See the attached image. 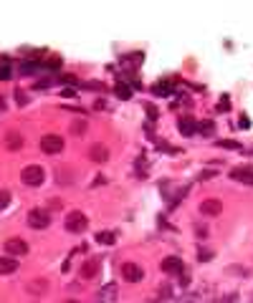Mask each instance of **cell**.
<instances>
[{
	"mask_svg": "<svg viewBox=\"0 0 253 303\" xmlns=\"http://www.w3.org/2000/svg\"><path fill=\"white\" fill-rule=\"evenodd\" d=\"M63 225H66V230H68V233H74V235H76V233H84V230L89 228V217H86L81 210H74V212H68V215H66V222H63Z\"/></svg>",
	"mask_w": 253,
	"mask_h": 303,
	"instance_id": "obj_1",
	"label": "cell"
},
{
	"mask_svg": "<svg viewBox=\"0 0 253 303\" xmlns=\"http://www.w3.org/2000/svg\"><path fill=\"white\" fill-rule=\"evenodd\" d=\"M21 180L26 182V184H31V187H35V184H41V182L46 180V169L38 167V164H28V167L21 172Z\"/></svg>",
	"mask_w": 253,
	"mask_h": 303,
	"instance_id": "obj_2",
	"label": "cell"
},
{
	"mask_svg": "<svg viewBox=\"0 0 253 303\" xmlns=\"http://www.w3.org/2000/svg\"><path fill=\"white\" fill-rule=\"evenodd\" d=\"M63 139L59 134H46V137H41V149L46 152V154H61L63 152Z\"/></svg>",
	"mask_w": 253,
	"mask_h": 303,
	"instance_id": "obj_3",
	"label": "cell"
},
{
	"mask_svg": "<svg viewBox=\"0 0 253 303\" xmlns=\"http://www.w3.org/2000/svg\"><path fill=\"white\" fill-rule=\"evenodd\" d=\"M28 225H31L33 230H43V228H48V225H51V215H48V210H41V207L31 210L28 212Z\"/></svg>",
	"mask_w": 253,
	"mask_h": 303,
	"instance_id": "obj_4",
	"label": "cell"
},
{
	"mask_svg": "<svg viewBox=\"0 0 253 303\" xmlns=\"http://www.w3.org/2000/svg\"><path fill=\"white\" fill-rule=\"evenodd\" d=\"M122 278H124L127 283H139V280L144 278V271H142V266H137V263H124V266H122Z\"/></svg>",
	"mask_w": 253,
	"mask_h": 303,
	"instance_id": "obj_5",
	"label": "cell"
},
{
	"mask_svg": "<svg viewBox=\"0 0 253 303\" xmlns=\"http://www.w3.org/2000/svg\"><path fill=\"white\" fill-rule=\"evenodd\" d=\"M5 253H8V258L26 255V253H28V242L21 240V238H10V240L5 242Z\"/></svg>",
	"mask_w": 253,
	"mask_h": 303,
	"instance_id": "obj_6",
	"label": "cell"
},
{
	"mask_svg": "<svg viewBox=\"0 0 253 303\" xmlns=\"http://www.w3.org/2000/svg\"><path fill=\"white\" fill-rule=\"evenodd\" d=\"M99 268H101V258H89L84 266H81V271H79V275L84 278V280H92L96 273H99Z\"/></svg>",
	"mask_w": 253,
	"mask_h": 303,
	"instance_id": "obj_7",
	"label": "cell"
},
{
	"mask_svg": "<svg viewBox=\"0 0 253 303\" xmlns=\"http://www.w3.org/2000/svg\"><path fill=\"white\" fill-rule=\"evenodd\" d=\"M230 177L236 182H243V184L253 187V167H233L230 169Z\"/></svg>",
	"mask_w": 253,
	"mask_h": 303,
	"instance_id": "obj_8",
	"label": "cell"
},
{
	"mask_svg": "<svg viewBox=\"0 0 253 303\" xmlns=\"http://www.w3.org/2000/svg\"><path fill=\"white\" fill-rule=\"evenodd\" d=\"M96 303H117V283H106L96 293Z\"/></svg>",
	"mask_w": 253,
	"mask_h": 303,
	"instance_id": "obj_9",
	"label": "cell"
},
{
	"mask_svg": "<svg viewBox=\"0 0 253 303\" xmlns=\"http://www.w3.org/2000/svg\"><path fill=\"white\" fill-rule=\"evenodd\" d=\"M197 210L203 212V215H208V217H215V215L223 212V202L221 200H203Z\"/></svg>",
	"mask_w": 253,
	"mask_h": 303,
	"instance_id": "obj_10",
	"label": "cell"
},
{
	"mask_svg": "<svg viewBox=\"0 0 253 303\" xmlns=\"http://www.w3.org/2000/svg\"><path fill=\"white\" fill-rule=\"evenodd\" d=\"M5 147L10 152H18L23 147V134L21 131H15V129H10V131H5Z\"/></svg>",
	"mask_w": 253,
	"mask_h": 303,
	"instance_id": "obj_11",
	"label": "cell"
},
{
	"mask_svg": "<svg viewBox=\"0 0 253 303\" xmlns=\"http://www.w3.org/2000/svg\"><path fill=\"white\" fill-rule=\"evenodd\" d=\"M162 271L165 273H185V266H183V258L177 255H170L162 260Z\"/></svg>",
	"mask_w": 253,
	"mask_h": 303,
	"instance_id": "obj_12",
	"label": "cell"
},
{
	"mask_svg": "<svg viewBox=\"0 0 253 303\" xmlns=\"http://www.w3.org/2000/svg\"><path fill=\"white\" fill-rule=\"evenodd\" d=\"M89 157H92V162H106V159H109V149H106L104 144H92Z\"/></svg>",
	"mask_w": 253,
	"mask_h": 303,
	"instance_id": "obj_13",
	"label": "cell"
},
{
	"mask_svg": "<svg viewBox=\"0 0 253 303\" xmlns=\"http://www.w3.org/2000/svg\"><path fill=\"white\" fill-rule=\"evenodd\" d=\"M15 271H18V260L3 255L0 258V275H10V273H15Z\"/></svg>",
	"mask_w": 253,
	"mask_h": 303,
	"instance_id": "obj_14",
	"label": "cell"
},
{
	"mask_svg": "<svg viewBox=\"0 0 253 303\" xmlns=\"http://www.w3.org/2000/svg\"><path fill=\"white\" fill-rule=\"evenodd\" d=\"M46 291H48V280H46V278H35V280H31V283H28V293L43 296Z\"/></svg>",
	"mask_w": 253,
	"mask_h": 303,
	"instance_id": "obj_15",
	"label": "cell"
},
{
	"mask_svg": "<svg viewBox=\"0 0 253 303\" xmlns=\"http://www.w3.org/2000/svg\"><path fill=\"white\" fill-rule=\"evenodd\" d=\"M177 126H180V131H183L185 137H192V134L197 131V121H192L190 117H183V119L177 121Z\"/></svg>",
	"mask_w": 253,
	"mask_h": 303,
	"instance_id": "obj_16",
	"label": "cell"
},
{
	"mask_svg": "<svg viewBox=\"0 0 253 303\" xmlns=\"http://www.w3.org/2000/svg\"><path fill=\"white\" fill-rule=\"evenodd\" d=\"M96 242H99V245H114V242H117V235H114L112 230H101V233H96Z\"/></svg>",
	"mask_w": 253,
	"mask_h": 303,
	"instance_id": "obj_17",
	"label": "cell"
},
{
	"mask_svg": "<svg viewBox=\"0 0 253 303\" xmlns=\"http://www.w3.org/2000/svg\"><path fill=\"white\" fill-rule=\"evenodd\" d=\"M213 131H215V124H213V121H197V131H195V134L213 137Z\"/></svg>",
	"mask_w": 253,
	"mask_h": 303,
	"instance_id": "obj_18",
	"label": "cell"
},
{
	"mask_svg": "<svg viewBox=\"0 0 253 303\" xmlns=\"http://www.w3.org/2000/svg\"><path fill=\"white\" fill-rule=\"evenodd\" d=\"M38 68H41L38 61H26V63H21V76H33Z\"/></svg>",
	"mask_w": 253,
	"mask_h": 303,
	"instance_id": "obj_19",
	"label": "cell"
},
{
	"mask_svg": "<svg viewBox=\"0 0 253 303\" xmlns=\"http://www.w3.org/2000/svg\"><path fill=\"white\" fill-rule=\"evenodd\" d=\"M170 89H172L170 81H157V84L152 86V93H155V96H170V93H172Z\"/></svg>",
	"mask_w": 253,
	"mask_h": 303,
	"instance_id": "obj_20",
	"label": "cell"
},
{
	"mask_svg": "<svg viewBox=\"0 0 253 303\" xmlns=\"http://www.w3.org/2000/svg\"><path fill=\"white\" fill-rule=\"evenodd\" d=\"M71 134H74V137H84V134H86V121L84 119L71 121Z\"/></svg>",
	"mask_w": 253,
	"mask_h": 303,
	"instance_id": "obj_21",
	"label": "cell"
},
{
	"mask_svg": "<svg viewBox=\"0 0 253 303\" xmlns=\"http://www.w3.org/2000/svg\"><path fill=\"white\" fill-rule=\"evenodd\" d=\"M114 91H117V96H119V99H129V96H132V91H129V86H127L124 81H119Z\"/></svg>",
	"mask_w": 253,
	"mask_h": 303,
	"instance_id": "obj_22",
	"label": "cell"
},
{
	"mask_svg": "<svg viewBox=\"0 0 253 303\" xmlns=\"http://www.w3.org/2000/svg\"><path fill=\"white\" fill-rule=\"evenodd\" d=\"M218 147H223V149H243V147H241L238 142H233V139H221Z\"/></svg>",
	"mask_w": 253,
	"mask_h": 303,
	"instance_id": "obj_23",
	"label": "cell"
},
{
	"mask_svg": "<svg viewBox=\"0 0 253 303\" xmlns=\"http://www.w3.org/2000/svg\"><path fill=\"white\" fill-rule=\"evenodd\" d=\"M8 79H13V68L8 63H3L0 66V81H8Z\"/></svg>",
	"mask_w": 253,
	"mask_h": 303,
	"instance_id": "obj_24",
	"label": "cell"
},
{
	"mask_svg": "<svg viewBox=\"0 0 253 303\" xmlns=\"http://www.w3.org/2000/svg\"><path fill=\"white\" fill-rule=\"evenodd\" d=\"M48 86H53V79H51V76H46V79H38V81H35V89H48Z\"/></svg>",
	"mask_w": 253,
	"mask_h": 303,
	"instance_id": "obj_25",
	"label": "cell"
},
{
	"mask_svg": "<svg viewBox=\"0 0 253 303\" xmlns=\"http://www.w3.org/2000/svg\"><path fill=\"white\" fill-rule=\"evenodd\" d=\"M8 202H10V192L8 190H0V210H5Z\"/></svg>",
	"mask_w": 253,
	"mask_h": 303,
	"instance_id": "obj_26",
	"label": "cell"
},
{
	"mask_svg": "<svg viewBox=\"0 0 253 303\" xmlns=\"http://www.w3.org/2000/svg\"><path fill=\"white\" fill-rule=\"evenodd\" d=\"M81 89H94V91H104V84H99V81H84V84H81Z\"/></svg>",
	"mask_w": 253,
	"mask_h": 303,
	"instance_id": "obj_27",
	"label": "cell"
},
{
	"mask_svg": "<svg viewBox=\"0 0 253 303\" xmlns=\"http://www.w3.org/2000/svg\"><path fill=\"white\" fill-rule=\"evenodd\" d=\"M197 260H200V263H208V260H213V250H200V253H197Z\"/></svg>",
	"mask_w": 253,
	"mask_h": 303,
	"instance_id": "obj_28",
	"label": "cell"
},
{
	"mask_svg": "<svg viewBox=\"0 0 253 303\" xmlns=\"http://www.w3.org/2000/svg\"><path fill=\"white\" fill-rule=\"evenodd\" d=\"M63 84H68V86H76L79 81H76V76H71V73H66V76H61Z\"/></svg>",
	"mask_w": 253,
	"mask_h": 303,
	"instance_id": "obj_29",
	"label": "cell"
},
{
	"mask_svg": "<svg viewBox=\"0 0 253 303\" xmlns=\"http://www.w3.org/2000/svg\"><path fill=\"white\" fill-rule=\"evenodd\" d=\"M170 286H159V298H170Z\"/></svg>",
	"mask_w": 253,
	"mask_h": 303,
	"instance_id": "obj_30",
	"label": "cell"
},
{
	"mask_svg": "<svg viewBox=\"0 0 253 303\" xmlns=\"http://www.w3.org/2000/svg\"><path fill=\"white\" fill-rule=\"evenodd\" d=\"M15 101H18V104H28V96L18 91V93H15Z\"/></svg>",
	"mask_w": 253,
	"mask_h": 303,
	"instance_id": "obj_31",
	"label": "cell"
},
{
	"mask_svg": "<svg viewBox=\"0 0 253 303\" xmlns=\"http://www.w3.org/2000/svg\"><path fill=\"white\" fill-rule=\"evenodd\" d=\"M210 177H215V172L205 169V172H200V177H197V180H210Z\"/></svg>",
	"mask_w": 253,
	"mask_h": 303,
	"instance_id": "obj_32",
	"label": "cell"
},
{
	"mask_svg": "<svg viewBox=\"0 0 253 303\" xmlns=\"http://www.w3.org/2000/svg\"><path fill=\"white\" fill-rule=\"evenodd\" d=\"M147 117H150V119H157V109H155V106H147Z\"/></svg>",
	"mask_w": 253,
	"mask_h": 303,
	"instance_id": "obj_33",
	"label": "cell"
},
{
	"mask_svg": "<svg viewBox=\"0 0 253 303\" xmlns=\"http://www.w3.org/2000/svg\"><path fill=\"white\" fill-rule=\"evenodd\" d=\"M228 106H230V99L225 96V99H221V111H223V109H228Z\"/></svg>",
	"mask_w": 253,
	"mask_h": 303,
	"instance_id": "obj_34",
	"label": "cell"
},
{
	"mask_svg": "<svg viewBox=\"0 0 253 303\" xmlns=\"http://www.w3.org/2000/svg\"><path fill=\"white\" fill-rule=\"evenodd\" d=\"M208 235V228H197V238H205Z\"/></svg>",
	"mask_w": 253,
	"mask_h": 303,
	"instance_id": "obj_35",
	"label": "cell"
},
{
	"mask_svg": "<svg viewBox=\"0 0 253 303\" xmlns=\"http://www.w3.org/2000/svg\"><path fill=\"white\" fill-rule=\"evenodd\" d=\"M61 93H63V96H66V99H71V96H74V93H76V91H74V89H63Z\"/></svg>",
	"mask_w": 253,
	"mask_h": 303,
	"instance_id": "obj_36",
	"label": "cell"
},
{
	"mask_svg": "<svg viewBox=\"0 0 253 303\" xmlns=\"http://www.w3.org/2000/svg\"><path fill=\"white\" fill-rule=\"evenodd\" d=\"M94 106H96V109H106V101H104V99H99V101H96Z\"/></svg>",
	"mask_w": 253,
	"mask_h": 303,
	"instance_id": "obj_37",
	"label": "cell"
},
{
	"mask_svg": "<svg viewBox=\"0 0 253 303\" xmlns=\"http://www.w3.org/2000/svg\"><path fill=\"white\" fill-rule=\"evenodd\" d=\"M241 126H251V119L248 117H241Z\"/></svg>",
	"mask_w": 253,
	"mask_h": 303,
	"instance_id": "obj_38",
	"label": "cell"
},
{
	"mask_svg": "<svg viewBox=\"0 0 253 303\" xmlns=\"http://www.w3.org/2000/svg\"><path fill=\"white\" fill-rule=\"evenodd\" d=\"M0 111H5V99H0Z\"/></svg>",
	"mask_w": 253,
	"mask_h": 303,
	"instance_id": "obj_39",
	"label": "cell"
},
{
	"mask_svg": "<svg viewBox=\"0 0 253 303\" xmlns=\"http://www.w3.org/2000/svg\"><path fill=\"white\" fill-rule=\"evenodd\" d=\"M63 303H79V301H63Z\"/></svg>",
	"mask_w": 253,
	"mask_h": 303,
	"instance_id": "obj_40",
	"label": "cell"
}]
</instances>
